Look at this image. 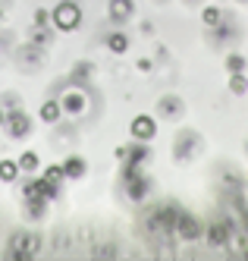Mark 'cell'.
I'll return each mask as SVG.
<instances>
[{
	"instance_id": "6da1fadb",
	"label": "cell",
	"mask_w": 248,
	"mask_h": 261,
	"mask_svg": "<svg viewBox=\"0 0 248 261\" xmlns=\"http://www.w3.org/2000/svg\"><path fill=\"white\" fill-rule=\"evenodd\" d=\"M50 19H53V25L60 32H72L82 22V7L75 4V0H60V4L50 10Z\"/></svg>"
},
{
	"instance_id": "7a4b0ae2",
	"label": "cell",
	"mask_w": 248,
	"mask_h": 261,
	"mask_svg": "<svg viewBox=\"0 0 248 261\" xmlns=\"http://www.w3.org/2000/svg\"><path fill=\"white\" fill-rule=\"evenodd\" d=\"M123 179H126V195H129L132 201L148 198V192H151V179L145 176V170H142L139 164H126Z\"/></svg>"
},
{
	"instance_id": "3957f363",
	"label": "cell",
	"mask_w": 248,
	"mask_h": 261,
	"mask_svg": "<svg viewBox=\"0 0 248 261\" xmlns=\"http://www.w3.org/2000/svg\"><path fill=\"white\" fill-rule=\"evenodd\" d=\"M38 249H41V242H38L35 233H19V236H13V242H10V258L29 261V258L38 255Z\"/></svg>"
},
{
	"instance_id": "277c9868",
	"label": "cell",
	"mask_w": 248,
	"mask_h": 261,
	"mask_svg": "<svg viewBox=\"0 0 248 261\" xmlns=\"http://www.w3.org/2000/svg\"><path fill=\"white\" fill-rule=\"evenodd\" d=\"M7 133H10V139H25L29 133H32V120H29V114L25 110H19V107H13V110H7Z\"/></svg>"
},
{
	"instance_id": "5b68a950",
	"label": "cell",
	"mask_w": 248,
	"mask_h": 261,
	"mask_svg": "<svg viewBox=\"0 0 248 261\" xmlns=\"http://www.w3.org/2000/svg\"><path fill=\"white\" fill-rule=\"evenodd\" d=\"M198 148H201L198 133L185 129V133H179V136H176V142H173V158H176V161H188V158L198 151Z\"/></svg>"
},
{
	"instance_id": "8992f818",
	"label": "cell",
	"mask_w": 248,
	"mask_h": 261,
	"mask_svg": "<svg viewBox=\"0 0 248 261\" xmlns=\"http://www.w3.org/2000/svg\"><path fill=\"white\" fill-rule=\"evenodd\" d=\"M129 133H132V139H139V142H151V139L157 136V123H154L151 114H139L135 120H132Z\"/></svg>"
},
{
	"instance_id": "52a82bcc",
	"label": "cell",
	"mask_w": 248,
	"mask_h": 261,
	"mask_svg": "<svg viewBox=\"0 0 248 261\" xmlns=\"http://www.w3.org/2000/svg\"><path fill=\"white\" fill-rule=\"evenodd\" d=\"M117 154L120 158H126V164H145V161H151V148H148V142H132V145H126V148H117Z\"/></svg>"
},
{
	"instance_id": "ba28073f",
	"label": "cell",
	"mask_w": 248,
	"mask_h": 261,
	"mask_svg": "<svg viewBox=\"0 0 248 261\" xmlns=\"http://www.w3.org/2000/svg\"><path fill=\"white\" fill-rule=\"evenodd\" d=\"M176 236H182V239H201V223L188 214V211H179V217H176V230H173Z\"/></svg>"
},
{
	"instance_id": "9c48e42d",
	"label": "cell",
	"mask_w": 248,
	"mask_h": 261,
	"mask_svg": "<svg viewBox=\"0 0 248 261\" xmlns=\"http://www.w3.org/2000/svg\"><path fill=\"white\" fill-rule=\"evenodd\" d=\"M110 19L113 22H126L132 13H135V4H132V0H110Z\"/></svg>"
},
{
	"instance_id": "30bf717a",
	"label": "cell",
	"mask_w": 248,
	"mask_h": 261,
	"mask_svg": "<svg viewBox=\"0 0 248 261\" xmlns=\"http://www.w3.org/2000/svg\"><path fill=\"white\" fill-rule=\"evenodd\" d=\"M60 107H63V114H72V117L82 114V110H85V95H82V91H66Z\"/></svg>"
},
{
	"instance_id": "8fae6325",
	"label": "cell",
	"mask_w": 248,
	"mask_h": 261,
	"mask_svg": "<svg viewBox=\"0 0 248 261\" xmlns=\"http://www.w3.org/2000/svg\"><path fill=\"white\" fill-rule=\"evenodd\" d=\"M63 170H66V179H82V176H85V170H88V164H85V158L72 154V158H66V161H63Z\"/></svg>"
},
{
	"instance_id": "7c38bea8",
	"label": "cell",
	"mask_w": 248,
	"mask_h": 261,
	"mask_svg": "<svg viewBox=\"0 0 248 261\" xmlns=\"http://www.w3.org/2000/svg\"><path fill=\"white\" fill-rule=\"evenodd\" d=\"M157 110H160L163 117L173 120V117H179V114H182V101H179L176 95H163V98H160V104H157Z\"/></svg>"
},
{
	"instance_id": "4fadbf2b",
	"label": "cell",
	"mask_w": 248,
	"mask_h": 261,
	"mask_svg": "<svg viewBox=\"0 0 248 261\" xmlns=\"http://www.w3.org/2000/svg\"><path fill=\"white\" fill-rule=\"evenodd\" d=\"M207 242H211V246H226V242H230V227H226V223H214V227L207 230Z\"/></svg>"
},
{
	"instance_id": "5bb4252c",
	"label": "cell",
	"mask_w": 248,
	"mask_h": 261,
	"mask_svg": "<svg viewBox=\"0 0 248 261\" xmlns=\"http://www.w3.org/2000/svg\"><path fill=\"white\" fill-rule=\"evenodd\" d=\"M107 50L110 54H126L129 50V38H126L123 32H110L107 35Z\"/></svg>"
},
{
	"instance_id": "9a60e30c",
	"label": "cell",
	"mask_w": 248,
	"mask_h": 261,
	"mask_svg": "<svg viewBox=\"0 0 248 261\" xmlns=\"http://www.w3.org/2000/svg\"><path fill=\"white\" fill-rule=\"evenodd\" d=\"M50 38H53V35H50V29H47V25H32V32H29V41H32V44H38V47H47V44H50Z\"/></svg>"
},
{
	"instance_id": "2e32d148",
	"label": "cell",
	"mask_w": 248,
	"mask_h": 261,
	"mask_svg": "<svg viewBox=\"0 0 248 261\" xmlns=\"http://www.w3.org/2000/svg\"><path fill=\"white\" fill-rule=\"evenodd\" d=\"M60 114H63L60 101H44V104H41V120H44V123H57V120H60Z\"/></svg>"
},
{
	"instance_id": "e0dca14e",
	"label": "cell",
	"mask_w": 248,
	"mask_h": 261,
	"mask_svg": "<svg viewBox=\"0 0 248 261\" xmlns=\"http://www.w3.org/2000/svg\"><path fill=\"white\" fill-rule=\"evenodd\" d=\"M201 19H204V25H207V29H217V25L223 22V10H220V7H204Z\"/></svg>"
},
{
	"instance_id": "ac0fdd59",
	"label": "cell",
	"mask_w": 248,
	"mask_h": 261,
	"mask_svg": "<svg viewBox=\"0 0 248 261\" xmlns=\"http://www.w3.org/2000/svg\"><path fill=\"white\" fill-rule=\"evenodd\" d=\"M230 91L233 95H245L248 91V76L245 72H230Z\"/></svg>"
},
{
	"instance_id": "d6986e66",
	"label": "cell",
	"mask_w": 248,
	"mask_h": 261,
	"mask_svg": "<svg viewBox=\"0 0 248 261\" xmlns=\"http://www.w3.org/2000/svg\"><path fill=\"white\" fill-rule=\"evenodd\" d=\"M16 176H19V161H0V179L13 182Z\"/></svg>"
},
{
	"instance_id": "ffe728a7",
	"label": "cell",
	"mask_w": 248,
	"mask_h": 261,
	"mask_svg": "<svg viewBox=\"0 0 248 261\" xmlns=\"http://www.w3.org/2000/svg\"><path fill=\"white\" fill-rule=\"evenodd\" d=\"M19 170H25V173H35L38 170V154L35 151H25V154H19Z\"/></svg>"
},
{
	"instance_id": "44dd1931",
	"label": "cell",
	"mask_w": 248,
	"mask_h": 261,
	"mask_svg": "<svg viewBox=\"0 0 248 261\" xmlns=\"http://www.w3.org/2000/svg\"><path fill=\"white\" fill-rule=\"evenodd\" d=\"M245 66H248V60L242 54H230V57H226V69L230 72H245Z\"/></svg>"
},
{
	"instance_id": "7402d4cb",
	"label": "cell",
	"mask_w": 248,
	"mask_h": 261,
	"mask_svg": "<svg viewBox=\"0 0 248 261\" xmlns=\"http://www.w3.org/2000/svg\"><path fill=\"white\" fill-rule=\"evenodd\" d=\"M44 179H50V182H63V179H66V170H63V164H50L47 170H44Z\"/></svg>"
},
{
	"instance_id": "603a6c76",
	"label": "cell",
	"mask_w": 248,
	"mask_h": 261,
	"mask_svg": "<svg viewBox=\"0 0 248 261\" xmlns=\"http://www.w3.org/2000/svg\"><path fill=\"white\" fill-rule=\"evenodd\" d=\"M91 72H94V66H91V63H79V66L72 69V76H75V79H88Z\"/></svg>"
},
{
	"instance_id": "cb8c5ba5",
	"label": "cell",
	"mask_w": 248,
	"mask_h": 261,
	"mask_svg": "<svg viewBox=\"0 0 248 261\" xmlns=\"http://www.w3.org/2000/svg\"><path fill=\"white\" fill-rule=\"evenodd\" d=\"M47 22H50V13L47 10H38L35 13V25H47Z\"/></svg>"
},
{
	"instance_id": "d4e9b609",
	"label": "cell",
	"mask_w": 248,
	"mask_h": 261,
	"mask_svg": "<svg viewBox=\"0 0 248 261\" xmlns=\"http://www.w3.org/2000/svg\"><path fill=\"white\" fill-rule=\"evenodd\" d=\"M151 66H154V63H151V60H148V57H142V60H139V69H142V72H148V69H151Z\"/></svg>"
},
{
	"instance_id": "484cf974",
	"label": "cell",
	"mask_w": 248,
	"mask_h": 261,
	"mask_svg": "<svg viewBox=\"0 0 248 261\" xmlns=\"http://www.w3.org/2000/svg\"><path fill=\"white\" fill-rule=\"evenodd\" d=\"M4 123H7V110H4V107H0V126H4Z\"/></svg>"
},
{
	"instance_id": "4316f807",
	"label": "cell",
	"mask_w": 248,
	"mask_h": 261,
	"mask_svg": "<svg viewBox=\"0 0 248 261\" xmlns=\"http://www.w3.org/2000/svg\"><path fill=\"white\" fill-rule=\"evenodd\" d=\"M0 19H4V10H0Z\"/></svg>"
},
{
	"instance_id": "83f0119b",
	"label": "cell",
	"mask_w": 248,
	"mask_h": 261,
	"mask_svg": "<svg viewBox=\"0 0 248 261\" xmlns=\"http://www.w3.org/2000/svg\"><path fill=\"white\" fill-rule=\"evenodd\" d=\"M239 4H248V0H239Z\"/></svg>"
},
{
	"instance_id": "f1b7e54d",
	"label": "cell",
	"mask_w": 248,
	"mask_h": 261,
	"mask_svg": "<svg viewBox=\"0 0 248 261\" xmlns=\"http://www.w3.org/2000/svg\"><path fill=\"white\" fill-rule=\"evenodd\" d=\"M188 4H195V0H188Z\"/></svg>"
}]
</instances>
